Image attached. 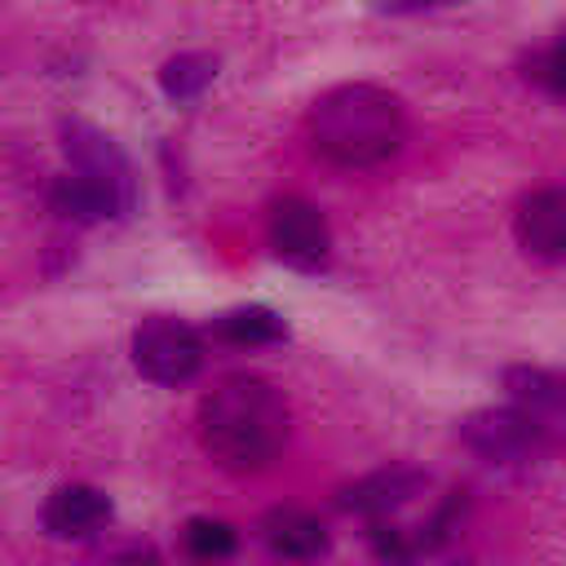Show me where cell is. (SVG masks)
Listing matches in <instances>:
<instances>
[{
  "mask_svg": "<svg viewBox=\"0 0 566 566\" xmlns=\"http://www.w3.org/2000/svg\"><path fill=\"white\" fill-rule=\"evenodd\" d=\"M460 438L500 469H535L553 455V424L522 407H482L460 420Z\"/></svg>",
  "mask_w": 566,
  "mask_h": 566,
  "instance_id": "3",
  "label": "cell"
},
{
  "mask_svg": "<svg viewBox=\"0 0 566 566\" xmlns=\"http://www.w3.org/2000/svg\"><path fill=\"white\" fill-rule=\"evenodd\" d=\"M133 367L155 385H186L203 367V336L172 314H150L133 332Z\"/></svg>",
  "mask_w": 566,
  "mask_h": 566,
  "instance_id": "5",
  "label": "cell"
},
{
  "mask_svg": "<svg viewBox=\"0 0 566 566\" xmlns=\"http://www.w3.org/2000/svg\"><path fill=\"white\" fill-rule=\"evenodd\" d=\"M429 486V473L411 469V464H389V469H376V473H363L354 478L349 486L336 491V504L345 513H358V517H389L398 513L402 504H411L420 491Z\"/></svg>",
  "mask_w": 566,
  "mask_h": 566,
  "instance_id": "8",
  "label": "cell"
},
{
  "mask_svg": "<svg viewBox=\"0 0 566 566\" xmlns=\"http://www.w3.org/2000/svg\"><path fill=\"white\" fill-rule=\"evenodd\" d=\"M181 539H186V548H190L195 557H203V562L230 557V553L239 548L234 526H230V522H221V517H190V522H186V531H181Z\"/></svg>",
  "mask_w": 566,
  "mask_h": 566,
  "instance_id": "15",
  "label": "cell"
},
{
  "mask_svg": "<svg viewBox=\"0 0 566 566\" xmlns=\"http://www.w3.org/2000/svg\"><path fill=\"white\" fill-rule=\"evenodd\" d=\"M504 389L513 394V407H522V411H531L535 420H544V424L557 429V420H562V411H566V385H562V376H557L553 367L517 363V367L504 371Z\"/></svg>",
  "mask_w": 566,
  "mask_h": 566,
  "instance_id": "11",
  "label": "cell"
},
{
  "mask_svg": "<svg viewBox=\"0 0 566 566\" xmlns=\"http://www.w3.org/2000/svg\"><path fill=\"white\" fill-rule=\"evenodd\" d=\"M287 402L261 376H226L199 402V442L230 473H261L287 447Z\"/></svg>",
  "mask_w": 566,
  "mask_h": 566,
  "instance_id": "1",
  "label": "cell"
},
{
  "mask_svg": "<svg viewBox=\"0 0 566 566\" xmlns=\"http://www.w3.org/2000/svg\"><path fill=\"white\" fill-rule=\"evenodd\" d=\"M305 133L310 146L336 168H376L402 150L407 111L389 88L349 80L314 97L305 115Z\"/></svg>",
  "mask_w": 566,
  "mask_h": 566,
  "instance_id": "2",
  "label": "cell"
},
{
  "mask_svg": "<svg viewBox=\"0 0 566 566\" xmlns=\"http://www.w3.org/2000/svg\"><path fill=\"white\" fill-rule=\"evenodd\" d=\"M212 80H217V53H203V49L172 53V57L159 66V88H164L172 102H195Z\"/></svg>",
  "mask_w": 566,
  "mask_h": 566,
  "instance_id": "14",
  "label": "cell"
},
{
  "mask_svg": "<svg viewBox=\"0 0 566 566\" xmlns=\"http://www.w3.org/2000/svg\"><path fill=\"white\" fill-rule=\"evenodd\" d=\"M526 80L539 84L548 97H562V40H548V44L531 49V57H526Z\"/></svg>",
  "mask_w": 566,
  "mask_h": 566,
  "instance_id": "16",
  "label": "cell"
},
{
  "mask_svg": "<svg viewBox=\"0 0 566 566\" xmlns=\"http://www.w3.org/2000/svg\"><path fill=\"white\" fill-rule=\"evenodd\" d=\"M212 336L226 345H279L287 340V323L270 305H234L212 318Z\"/></svg>",
  "mask_w": 566,
  "mask_h": 566,
  "instance_id": "13",
  "label": "cell"
},
{
  "mask_svg": "<svg viewBox=\"0 0 566 566\" xmlns=\"http://www.w3.org/2000/svg\"><path fill=\"white\" fill-rule=\"evenodd\" d=\"M513 230L526 256L557 265L566 256V195L562 186H535L517 199Z\"/></svg>",
  "mask_w": 566,
  "mask_h": 566,
  "instance_id": "7",
  "label": "cell"
},
{
  "mask_svg": "<svg viewBox=\"0 0 566 566\" xmlns=\"http://www.w3.org/2000/svg\"><path fill=\"white\" fill-rule=\"evenodd\" d=\"M261 539L274 557H292V562H310L327 553V526L296 504H274L261 517Z\"/></svg>",
  "mask_w": 566,
  "mask_h": 566,
  "instance_id": "10",
  "label": "cell"
},
{
  "mask_svg": "<svg viewBox=\"0 0 566 566\" xmlns=\"http://www.w3.org/2000/svg\"><path fill=\"white\" fill-rule=\"evenodd\" d=\"M451 4H464V0H371V9H376V13H389V18L433 13V9H451Z\"/></svg>",
  "mask_w": 566,
  "mask_h": 566,
  "instance_id": "17",
  "label": "cell"
},
{
  "mask_svg": "<svg viewBox=\"0 0 566 566\" xmlns=\"http://www.w3.org/2000/svg\"><path fill=\"white\" fill-rule=\"evenodd\" d=\"M49 203H53L57 217H66V221H75V226H97V221H106V217H119L115 199H111L97 181H88L84 172H75V168L53 181Z\"/></svg>",
  "mask_w": 566,
  "mask_h": 566,
  "instance_id": "12",
  "label": "cell"
},
{
  "mask_svg": "<svg viewBox=\"0 0 566 566\" xmlns=\"http://www.w3.org/2000/svg\"><path fill=\"white\" fill-rule=\"evenodd\" d=\"M57 133H62L66 164L75 172H84L88 181H97L115 199L119 217H128L137 208V172H133V159L119 150V142L88 119H62Z\"/></svg>",
  "mask_w": 566,
  "mask_h": 566,
  "instance_id": "4",
  "label": "cell"
},
{
  "mask_svg": "<svg viewBox=\"0 0 566 566\" xmlns=\"http://www.w3.org/2000/svg\"><path fill=\"white\" fill-rule=\"evenodd\" d=\"M270 248L292 270H323L332 256V230L310 199L283 195L270 203Z\"/></svg>",
  "mask_w": 566,
  "mask_h": 566,
  "instance_id": "6",
  "label": "cell"
},
{
  "mask_svg": "<svg viewBox=\"0 0 566 566\" xmlns=\"http://www.w3.org/2000/svg\"><path fill=\"white\" fill-rule=\"evenodd\" d=\"M40 522L53 539H93L111 522V500L88 482H66L44 500Z\"/></svg>",
  "mask_w": 566,
  "mask_h": 566,
  "instance_id": "9",
  "label": "cell"
}]
</instances>
